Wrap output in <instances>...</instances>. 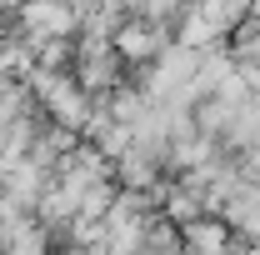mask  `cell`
Returning a JSON list of instances; mask_svg holds the SVG:
<instances>
[{
    "label": "cell",
    "instance_id": "6da1fadb",
    "mask_svg": "<svg viewBox=\"0 0 260 255\" xmlns=\"http://www.w3.org/2000/svg\"><path fill=\"white\" fill-rule=\"evenodd\" d=\"M155 45H160V35L140 30V25H130V30H120V50H125L130 60H140V55H150Z\"/></svg>",
    "mask_w": 260,
    "mask_h": 255
}]
</instances>
